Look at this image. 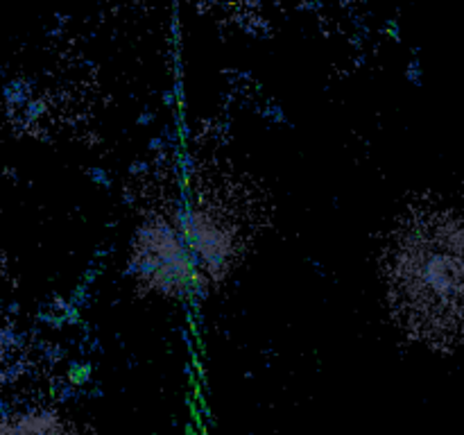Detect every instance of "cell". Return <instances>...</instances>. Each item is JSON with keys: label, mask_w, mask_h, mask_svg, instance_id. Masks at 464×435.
Listing matches in <instances>:
<instances>
[{"label": "cell", "mask_w": 464, "mask_h": 435, "mask_svg": "<svg viewBox=\"0 0 464 435\" xmlns=\"http://www.w3.org/2000/svg\"><path fill=\"white\" fill-rule=\"evenodd\" d=\"M390 311L406 334L444 352H464V213L415 211L383 252Z\"/></svg>", "instance_id": "cell-1"}]
</instances>
